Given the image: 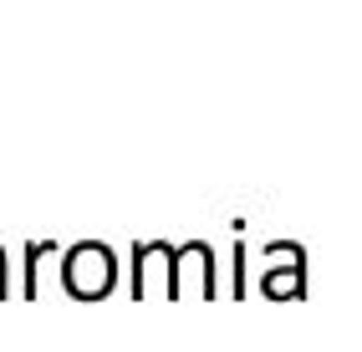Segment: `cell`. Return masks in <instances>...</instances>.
I'll list each match as a JSON object with an SVG mask.
<instances>
[{"mask_svg":"<svg viewBox=\"0 0 362 352\" xmlns=\"http://www.w3.org/2000/svg\"><path fill=\"white\" fill-rule=\"evenodd\" d=\"M62 286L82 301H103L117 286V255L103 240H82L62 255Z\"/></svg>","mask_w":362,"mask_h":352,"instance_id":"cell-1","label":"cell"}]
</instances>
